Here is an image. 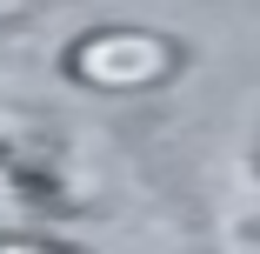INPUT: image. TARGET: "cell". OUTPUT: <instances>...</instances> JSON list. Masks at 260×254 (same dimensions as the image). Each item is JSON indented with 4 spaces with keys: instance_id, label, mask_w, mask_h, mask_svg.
<instances>
[{
    "instance_id": "6da1fadb",
    "label": "cell",
    "mask_w": 260,
    "mask_h": 254,
    "mask_svg": "<svg viewBox=\"0 0 260 254\" xmlns=\"http://www.w3.org/2000/svg\"><path fill=\"white\" fill-rule=\"evenodd\" d=\"M74 80L87 87H107V94H134V87H153L174 74V47L160 34H140V27H100L74 47Z\"/></svg>"
},
{
    "instance_id": "7a4b0ae2",
    "label": "cell",
    "mask_w": 260,
    "mask_h": 254,
    "mask_svg": "<svg viewBox=\"0 0 260 254\" xmlns=\"http://www.w3.org/2000/svg\"><path fill=\"white\" fill-rule=\"evenodd\" d=\"M0 254H54V247H34V241H0Z\"/></svg>"
}]
</instances>
